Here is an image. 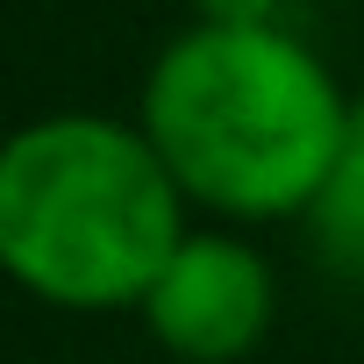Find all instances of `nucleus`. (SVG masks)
Here are the masks:
<instances>
[{"label":"nucleus","instance_id":"nucleus-1","mask_svg":"<svg viewBox=\"0 0 364 364\" xmlns=\"http://www.w3.org/2000/svg\"><path fill=\"white\" fill-rule=\"evenodd\" d=\"M350 93L293 29H178L143 79L136 129L186 208L229 229L300 222L343 143Z\"/></svg>","mask_w":364,"mask_h":364},{"label":"nucleus","instance_id":"nucleus-2","mask_svg":"<svg viewBox=\"0 0 364 364\" xmlns=\"http://www.w3.org/2000/svg\"><path fill=\"white\" fill-rule=\"evenodd\" d=\"M186 229V193L122 114H36L0 136V279L29 300L136 307Z\"/></svg>","mask_w":364,"mask_h":364},{"label":"nucleus","instance_id":"nucleus-3","mask_svg":"<svg viewBox=\"0 0 364 364\" xmlns=\"http://www.w3.org/2000/svg\"><path fill=\"white\" fill-rule=\"evenodd\" d=\"M150 343L178 364H243L279 314V279L236 229H186L136 300Z\"/></svg>","mask_w":364,"mask_h":364},{"label":"nucleus","instance_id":"nucleus-5","mask_svg":"<svg viewBox=\"0 0 364 364\" xmlns=\"http://www.w3.org/2000/svg\"><path fill=\"white\" fill-rule=\"evenodd\" d=\"M193 22H208V29H286V0H193Z\"/></svg>","mask_w":364,"mask_h":364},{"label":"nucleus","instance_id":"nucleus-4","mask_svg":"<svg viewBox=\"0 0 364 364\" xmlns=\"http://www.w3.org/2000/svg\"><path fill=\"white\" fill-rule=\"evenodd\" d=\"M300 229H307V250L321 257L328 279L364 286V93L343 114V143H336V157L321 171V186H314Z\"/></svg>","mask_w":364,"mask_h":364}]
</instances>
